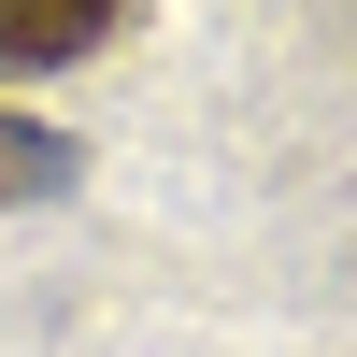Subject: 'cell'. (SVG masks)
<instances>
[{"label":"cell","instance_id":"obj_2","mask_svg":"<svg viewBox=\"0 0 357 357\" xmlns=\"http://www.w3.org/2000/svg\"><path fill=\"white\" fill-rule=\"evenodd\" d=\"M57 186H72V143L29 129V114H0V215H29V200H57Z\"/></svg>","mask_w":357,"mask_h":357},{"label":"cell","instance_id":"obj_1","mask_svg":"<svg viewBox=\"0 0 357 357\" xmlns=\"http://www.w3.org/2000/svg\"><path fill=\"white\" fill-rule=\"evenodd\" d=\"M129 0H0V72H72V57L114 43Z\"/></svg>","mask_w":357,"mask_h":357}]
</instances>
